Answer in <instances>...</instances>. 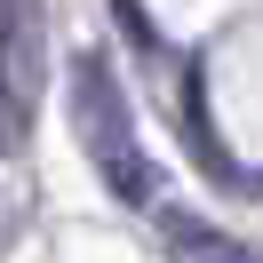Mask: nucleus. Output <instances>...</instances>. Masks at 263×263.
I'll list each match as a JSON object with an SVG mask.
<instances>
[{"label": "nucleus", "instance_id": "2", "mask_svg": "<svg viewBox=\"0 0 263 263\" xmlns=\"http://www.w3.org/2000/svg\"><path fill=\"white\" fill-rule=\"evenodd\" d=\"M40 96V0H0V152H16Z\"/></svg>", "mask_w": 263, "mask_h": 263}, {"label": "nucleus", "instance_id": "3", "mask_svg": "<svg viewBox=\"0 0 263 263\" xmlns=\"http://www.w3.org/2000/svg\"><path fill=\"white\" fill-rule=\"evenodd\" d=\"M152 223H160V239H167V255H176V263H263L247 239L215 231L208 215H192V208H167V199H152Z\"/></svg>", "mask_w": 263, "mask_h": 263}, {"label": "nucleus", "instance_id": "1", "mask_svg": "<svg viewBox=\"0 0 263 263\" xmlns=\"http://www.w3.org/2000/svg\"><path fill=\"white\" fill-rule=\"evenodd\" d=\"M72 128H80L88 167L112 183L120 208H152V199H160V167L136 144V112H128V96H120V72H112L104 48L72 56Z\"/></svg>", "mask_w": 263, "mask_h": 263}]
</instances>
